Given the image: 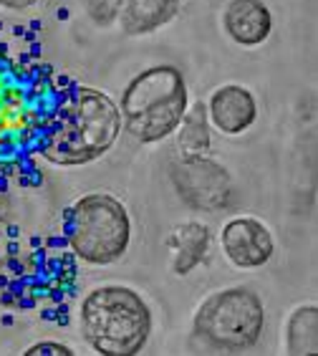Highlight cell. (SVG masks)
<instances>
[{"label": "cell", "instance_id": "cell-19", "mask_svg": "<svg viewBox=\"0 0 318 356\" xmlns=\"http://www.w3.org/2000/svg\"><path fill=\"white\" fill-rule=\"evenodd\" d=\"M8 210H10V202H8L6 195H0V227L8 222Z\"/></svg>", "mask_w": 318, "mask_h": 356}, {"label": "cell", "instance_id": "cell-12", "mask_svg": "<svg viewBox=\"0 0 318 356\" xmlns=\"http://www.w3.org/2000/svg\"><path fill=\"white\" fill-rule=\"evenodd\" d=\"M182 0H124L119 23L126 35H147L172 21Z\"/></svg>", "mask_w": 318, "mask_h": 356}, {"label": "cell", "instance_id": "cell-8", "mask_svg": "<svg viewBox=\"0 0 318 356\" xmlns=\"http://www.w3.org/2000/svg\"><path fill=\"white\" fill-rule=\"evenodd\" d=\"M169 177H172L177 195L190 207L202 210V213L225 210L235 195L230 172L205 154H182L169 167Z\"/></svg>", "mask_w": 318, "mask_h": 356}, {"label": "cell", "instance_id": "cell-7", "mask_svg": "<svg viewBox=\"0 0 318 356\" xmlns=\"http://www.w3.org/2000/svg\"><path fill=\"white\" fill-rule=\"evenodd\" d=\"M265 323L263 301L248 286L217 291L202 301L192 331L205 346L217 351H245L256 346Z\"/></svg>", "mask_w": 318, "mask_h": 356}, {"label": "cell", "instance_id": "cell-13", "mask_svg": "<svg viewBox=\"0 0 318 356\" xmlns=\"http://www.w3.org/2000/svg\"><path fill=\"white\" fill-rule=\"evenodd\" d=\"M169 245L174 250L172 270L177 275L192 273L200 266L210 245V230L202 222H182L169 235Z\"/></svg>", "mask_w": 318, "mask_h": 356}, {"label": "cell", "instance_id": "cell-2", "mask_svg": "<svg viewBox=\"0 0 318 356\" xmlns=\"http://www.w3.org/2000/svg\"><path fill=\"white\" fill-rule=\"evenodd\" d=\"M81 334L101 356H134L152 334V311L132 288H94L81 303Z\"/></svg>", "mask_w": 318, "mask_h": 356}, {"label": "cell", "instance_id": "cell-11", "mask_svg": "<svg viewBox=\"0 0 318 356\" xmlns=\"http://www.w3.org/2000/svg\"><path fill=\"white\" fill-rule=\"evenodd\" d=\"M222 23L237 46H260L273 31V15L263 0H230Z\"/></svg>", "mask_w": 318, "mask_h": 356}, {"label": "cell", "instance_id": "cell-4", "mask_svg": "<svg viewBox=\"0 0 318 356\" xmlns=\"http://www.w3.org/2000/svg\"><path fill=\"white\" fill-rule=\"evenodd\" d=\"M76 291V263L69 243L61 248L43 245L38 250L10 248L0 258V306L28 311L41 301H58L61 293Z\"/></svg>", "mask_w": 318, "mask_h": 356}, {"label": "cell", "instance_id": "cell-17", "mask_svg": "<svg viewBox=\"0 0 318 356\" xmlns=\"http://www.w3.org/2000/svg\"><path fill=\"white\" fill-rule=\"evenodd\" d=\"M23 354L26 356H74V351H71L66 343L38 341V343H33V346H28Z\"/></svg>", "mask_w": 318, "mask_h": 356}, {"label": "cell", "instance_id": "cell-1", "mask_svg": "<svg viewBox=\"0 0 318 356\" xmlns=\"http://www.w3.org/2000/svg\"><path fill=\"white\" fill-rule=\"evenodd\" d=\"M74 83L61 89L53 66L13 56L0 41V192L15 172L31 170L71 114Z\"/></svg>", "mask_w": 318, "mask_h": 356}, {"label": "cell", "instance_id": "cell-16", "mask_svg": "<svg viewBox=\"0 0 318 356\" xmlns=\"http://www.w3.org/2000/svg\"><path fill=\"white\" fill-rule=\"evenodd\" d=\"M122 6H124V0H89V3H86L91 21L101 28L111 26V23L117 21Z\"/></svg>", "mask_w": 318, "mask_h": 356}, {"label": "cell", "instance_id": "cell-14", "mask_svg": "<svg viewBox=\"0 0 318 356\" xmlns=\"http://www.w3.org/2000/svg\"><path fill=\"white\" fill-rule=\"evenodd\" d=\"M288 354L308 356L318 351V309L316 306H301L291 314L288 321Z\"/></svg>", "mask_w": 318, "mask_h": 356}, {"label": "cell", "instance_id": "cell-9", "mask_svg": "<svg viewBox=\"0 0 318 356\" xmlns=\"http://www.w3.org/2000/svg\"><path fill=\"white\" fill-rule=\"evenodd\" d=\"M222 250L237 268H260L276 253V240L256 218H235L222 227Z\"/></svg>", "mask_w": 318, "mask_h": 356}, {"label": "cell", "instance_id": "cell-10", "mask_svg": "<svg viewBox=\"0 0 318 356\" xmlns=\"http://www.w3.org/2000/svg\"><path fill=\"white\" fill-rule=\"evenodd\" d=\"M208 119L212 122L215 129H220L222 134H230V137L242 134L258 119L256 96L250 94L245 86H240V83L220 86V89L210 96Z\"/></svg>", "mask_w": 318, "mask_h": 356}, {"label": "cell", "instance_id": "cell-5", "mask_svg": "<svg viewBox=\"0 0 318 356\" xmlns=\"http://www.w3.org/2000/svg\"><path fill=\"white\" fill-rule=\"evenodd\" d=\"M122 131V114L104 91L74 86L71 114L53 134L43 157L61 167H78L111 149Z\"/></svg>", "mask_w": 318, "mask_h": 356}, {"label": "cell", "instance_id": "cell-3", "mask_svg": "<svg viewBox=\"0 0 318 356\" xmlns=\"http://www.w3.org/2000/svg\"><path fill=\"white\" fill-rule=\"evenodd\" d=\"M187 111V83L180 69L169 63L137 74L122 96V129L137 142H162L180 127Z\"/></svg>", "mask_w": 318, "mask_h": 356}, {"label": "cell", "instance_id": "cell-6", "mask_svg": "<svg viewBox=\"0 0 318 356\" xmlns=\"http://www.w3.org/2000/svg\"><path fill=\"white\" fill-rule=\"evenodd\" d=\"M63 233L76 258L91 266H109L126 253L132 240V220L117 197L94 192L69 207Z\"/></svg>", "mask_w": 318, "mask_h": 356}, {"label": "cell", "instance_id": "cell-15", "mask_svg": "<svg viewBox=\"0 0 318 356\" xmlns=\"http://www.w3.org/2000/svg\"><path fill=\"white\" fill-rule=\"evenodd\" d=\"M180 149L182 154H205L210 149V122L208 106L197 102L180 122Z\"/></svg>", "mask_w": 318, "mask_h": 356}, {"label": "cell", "instance_id": "cell-18", "mask_svg": "<svg viewBox=\"0 0 318 356\" xmlns=\"http://www.w3.org/2000/svg\"><path fill=\"white\" fill-rule=\"evenodd\" d=\"M38 0H0V8H8V10H28L33 8Z\"/></svg>", "mask_w": 318, "mask_h": 356}]
</instances>
